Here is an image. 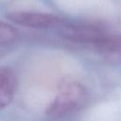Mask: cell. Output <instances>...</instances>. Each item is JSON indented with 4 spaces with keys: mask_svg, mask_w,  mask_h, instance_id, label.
Masks as SVG:
<instances>
[{
    "mask_svg": "<svg viewBox=\"0 0 121 121\" xmlns=\"http://www.w3.org/2000/svg\"><path fill=\"white\" fill-rule=\"evenodd\" d=\"M86 100L87 91L82 84L78 81L64 82L46 108L45 116L52 121L62 120L80 110Z\"/></svg>",
    "mask_w": 121,
    "mask_h": 121,
    "instance_id": "obj_1",
    "label": "cell"
},
{
    "mask_svg": "<svg viewBox=\"0 0 121 121\" xmlns=\"http://www.w3.org/2000/svg\"><path fill=\"white\" fill-rule=\"evenodd\" d=\"M17 90V77L9 67H0V110L13 100Z\"/></svg>",
    "mask_w": 121,
    "mask_h": 121,
    "instance_id": "obj_4",
    "label": "cell"
},
{
    "mask_svg": "<svg viewBox=\"0 0 121 121\" xmlns=\"http://www.w3.org/2000/svg\"><path fill=\"white\" fill-rule=\"evenodd\" d=\"M60 35L69 41L85 43H96L107 33L104 29L94 24H62Z\"/></svg>",
    "mask_w": 121,
    "mask_h": 121,
    "instance_id": "obj_3",
    "label": "cell"
},
{
    "mask_svg": "<svg viewBox=\"0 0 121 121\" xmlns=\"http://www.w3.org/2000/svg\"><path fill=\"white\" fill-rule=\"evenodd\" d=\"M16 37H17L16 29L12 26L0 21V45L13 42L16 39Z\"/></svg>",
    "mask_w": 121,
    "mask_h": 121,
    "instance_id": "obj_6",
    "label": "cell"
},
{
    "mask_svg": "<svg viewBox=\"0 0 121 121\" xmlns=\"http://www.w3.org/2000/svg\"><path fill=\"white\" fill-rule=\"evenodd\" d=\"M7 18L12 23L30 28L45 29L60 26L63 24L62 20L53 14L32 11H11L7 13Z\"/></svg>",
    "mask_w": 121,
    "mask_h": 121,
    "instance_id": "obj_2",
    "label": "cell"
},
{
    "mask_svg": "<svg viewBox=\"0 0 121 121\" xmlns=\"http://www.w3.org/2000/svg\"><path fill=\"white\" fill-rule=\"evenodd\" d=\"M94 45L101 52L121 55V34H106Z\"/></svg>",
    "mask_w": 121,
    "mask_h": 121,
    "instance_id": "obj_5",
    "label": "cell"
}]
</instances>
